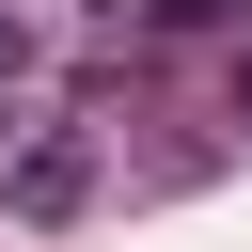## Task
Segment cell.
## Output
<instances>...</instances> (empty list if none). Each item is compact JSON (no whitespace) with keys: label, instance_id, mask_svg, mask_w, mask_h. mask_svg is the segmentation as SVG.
Segmentation results:
<instances>
[{"label":"cell","instance_id":"cell-1","mask_svg":"<svg viewBox=\"0 0 252 252\" xmlns=\"http://www.w3.org/2000/svg\"><path fill=\"white\" fill-rule=\"evenodd\" d=\"M94 173H110V142H94V110H16L0 94V220H79L94 205Z\"/></svg>","mask_w":252,"mask_h":252},{"label":"cell","instance_id":"cell-4","mask_svg":"<svg viewBox=\"0 0 252 252\" xmlns=\"http://www.w3.org/2000/svg\"><path fill=\"white\" fill-rule=\"evenodd\" d=\"M236 126H252V63H236Z\"/></svg>","mask_w":252,"mask_h":252},{"label":"cell","instance_id":"cell-2","mask_svg":"<svg viewBox=\"0 0 252 252\" xmlns=\"http://www.w3.org/2000/svg\"><path fill=\"white\" fill-rule=\"evenodd\" d=\"M142 16H158V32H236L252 0H142Z\"/></svg>","mask_w":252,"mask_h":252},{"label":"cell","instance_id":"cell-3","mask_svg":"<svg viewBox=\"0 0 252 252\" xmlns=\"http://www.w3.org/2000/svg\"><path fill=\"white\" fill-rule=\"evenodd\" d=\"M16 79H32V32H16V16H0V94H16Z\"/></svg>","mask_w":252,"mask_h":252}]
</instances>
